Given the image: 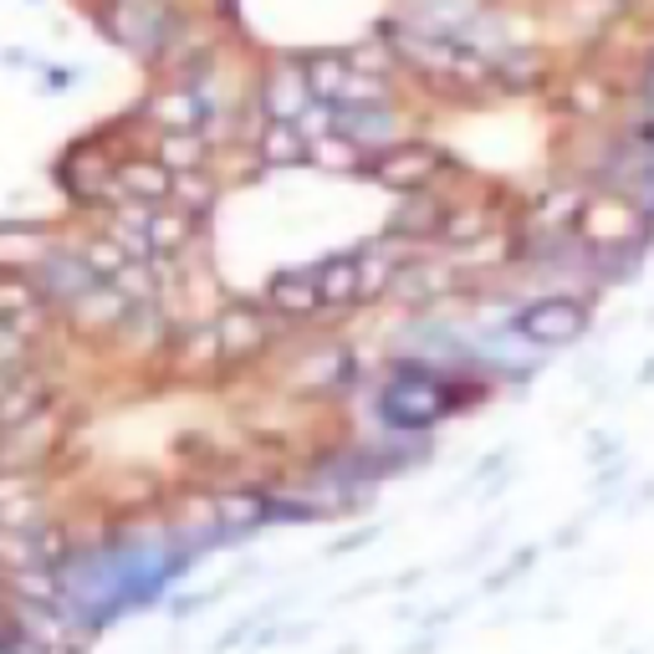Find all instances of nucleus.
I'll use <instances>...</instances> for the list:
<instances>
[{
  "instance_id": "4468645a",
  "label": "nucleus",
  "mask_w": 654,
  "mask_h": 654,
  "mask_svg": "<svg viewBox=\"0 0 654 654\" xmlns=\"http://www.w3.org/2000/svg\"><path fill=\"white\" fill-rule=\"evenodd\" d=\"M307 82H313V98L327 108H342L348 103V88H353V67L338 57H317L307 67Z\"/></svg>"
},
{
  "instance_id": "5701e85b",
  "label": "nucleus",
  "mask_w": 654,
  "mask_h": 654,
  "mask_svg": "<svg viewBox=\"0 0 654 654\" xmlns=\"http://www.w3.org/2000/svg\"><path fill=\"white\" fill-rule=\"evenodd\" d=\"M113 286H119L128 302H154V271L144 267V261H128V267L113 277Z\"/></svg>"
},
{
  "instance_id": "9b49d317",
  "label": "nucleus",
  "mask_w": 654,
  "mask_h": 654,
  "mask_svg": "<svg viewBox=\"0 0 654 654\" xmlns=\"http://www.w3.org/2000/svg\"><path fill=\"white\" fill-rule=\"evenodd\" d=\"M215 517H221L225 532H251L271 517V501L267 490H221L215 496Z\"/></svg>"
},
{
  "instance_id": "412c9836",
  "label": "nucleus",
  "mask_w": 654,
  "mask_h": 654,
  "mask_svg": "<svg viewBox=\"0 0 654 654\" xmlns=\"http://www.w3.org/2000/svg\"><path fill=\"white\" fill-rule=\"evenodd\" d=\"M307 154H313L323 169H353L358 144H348L342 134H327V138H313V144H307Z\"/></svg>"
},
{
  "instance_id": "dca6fc26",
  "label": "nucleus",
  "mask_w": 654,
  "mask_h": 654,
  "mask_svg": "<svg viewBox=\"0 0 654 654\" xmlns=\"http://www.w3.org/2000/svg\"><path fill=\"white\" fill-rule=\"evenodd\" d=\"M200 159H205V144H200L194 128H169V134H164L159 164L169 174H190V169H200Z\"/></svg>"
},
{
  "instance_id": "a211bd4d",
  "label": "nucleus",
  "mask_w": 654,
  "mask_h": 654,
  "mask_svg": "<svg viewBox=\"0 0 654 654\" xmlns=\"http://www.w3.org/2000/svg\"><path fill=\"white\" fill-rule=\"evenodd\" d=\"M169 200H179V210L184 215H205L210 205H215V179L200 174V169H190V174H174V194Z\"/></svg>"
},
{
  "instance_id": "1a4fd4ad",
  "label": "nucleus",
  "mask_w": 654,
  "mask_h": 654,
  "mask_svg": "<svg viewBox=\"0 0 654 654\" xmlns=\"http://www.w3.org/2000/svg\"><path fill=\"white\" fill-rule=\"evenodd\" d=\"M317 292H323V307H348V302H363L358 256H327L323 267H317Z\"/></svg>"
},
{
  "instance_id": "6ab92c4d",
  "label": "nucleus",
  "mask_w": 654,
  "mask_h": 654,
  "mask_svg": "<svg viewBox=\"0 0 654 654\" xmlns=\"http://www.w3.org/2000/svg\"><path fill=\"white\" fill-rule=\"evenodd\" d=\"M149 236H154V251H179V240L190 236V215L179 205H159L149 215Z\"/></svg>"
},
{
  "instance_id": "f03ea898",
  "label": "nucleus",
  "mask_w": 654,
  "mask_h": 654,
  "mask_svg": "<svg viewBox=\"0 0 654 654\" xmlns=\"http://www.w3.org/2000/svg\"><path fill=\"white\" fill-rule=\"evenodd\" d=\"M588 327V307L578 297H542L517 317V338H527L532 348H567L583 338Z\"/></svg>"
},
{
  "instance_id": "6e6552de",
  "label": "nucleus",
  "mask_w": 654,
  "mask_h": 654,
  "mask_svg": "<svg viewBox=\"0 0 654 654\" xmlns=\"http://www.w3.org/2000/svg\"><path fill=\"white\" fill-rule=\"evenodd\" d=\"M313 103H317V98H313L307 72H277L267 82V119L271 123H297Z\"/></svg>"
},
{
  "instance_id": "f3484780",
  "label": "nucleus",
  "mask_w": 654,
  "mask_h": 654,
  "mask_svg": "<svg viewBox=\"0 0 654 654\" xmlns=\"http://www.w3.org/2000/svg\"><path fill=\"white\" fill-rule=\"evenodd\" d=\"M261 154H267V164H302L307 159V134H302L297 123H267Z\"/></svg>"
},
{
  "instance_id": "20e7f679",
  "label": "nucleus",
  "mask_w": 654,
  "mask_h": 654,
  "mask_svg": "<svg viewBox=\"0 0 654 654\" xmlns=\"http://www.w3.org/2000/svg\"><path fill=\"white\" fill-rule=\"evenodd\" d=\"M332 134H342L358 149H379V144H394L399 138V123L384 103H342L332 108Z\"/></svg>"
},
{
  "instance_id": "0eeeda50",
  "label": "nucleus",
  "mask_w": 654,
  "mask_h": 654,
  "mask_svg": "<svg viewBox=\"0 0 654 654\" xmlns=\"http://www.w3.org/2000/svg\"><path fill=\"white\" fill-rule=\"evenodd\" d=\"M267 302L282 317H307L323 307V292H317V271H277L267 286Z\"/></svg>"
},
{
  "instance_id": "aec40b11",
  "label": "nucleus",
  "mask_w": 654,
  "mask_h": 654,
  "mask_svg": "<svg viewBox=\"0 0 654 654\" xmlns=\"http://www.w3.org/2000/svg\"><path fill=\"white\" fill-rule=\"evenodd\" d=\"M358 277H363V297H379L394 286V261L384 251H358Z\"/></svg>"
},
{
  "instance_id": "ddd939ff",
  "label": "nucleus",
  "mask_w": 654,
  "mask_h": 654,
  "mask_svg": "<svg viewBox=\"0 0 654 654\" xmlns=\"http://www.w3.org/2000/svg\"><path fill=\"white\" fill-rule=\"evenodd\" d=\"M46 317V297L36 286L15 282V286H0V323L11 332H36V323Z\"/></svg>"
},
{
  "instance_id": "7ed1b4c3",
  "label": "nucleus",
  "mask_w": 654,
  "mask_h": 654,
  "mask_svg": "<svg viewBox=\"0 0 654 654\" xmlns=\"http://www.w3.org/2000/svg\"><path fill=\"white\" fill-rule=\"evenodd\" d=\"M98 277L82 256H42V267H36V292L46 302H61V307H77V302L98 292Z\"/></svg>"
},
{
  "instance_id": "393cba45",
  "label": "nucleus",
  "mask_w": 654,
  "mask_h": 654,
  "mask_svg": "<svg viewBox=\"0 0 654 654\" xmlns=\"http://www.w3.org/2000/svg\"><path fill=\"white\" fill-rule=\"evenodd\" d=\"M5 394H11V379H0V404H5Z\"/></svg>"
},
{
  "instance_id": "39448f33",
  "label": "nucleus",
  "mask_w": 654,
  "mask_h": 654,
  "mask_svg": "<svg viewBox=\"0 0 654 654\" xmlns=\"http://www.w3.org/2000/svg\"><path fill=\"white\" fill-rule=\"evenodd\" d=\"M435 169H440V154H435V149H425V144H399V149H388L384 159H379L373 174L384 179L388 190L415 194V190H425V184L435 179Z\"/></svg>"
},
{
  "instance_id": "b1692460",
  "label": "nucleus",
  "mask_w": 654,
  "mask_h": 654,
  "mask_svg": "<svg viewBox=\"0 0 654 654\" xmlns=\"http://www.w3.org/2000/svg\"><path fill=\"white\" fill-rule=\"evenodd\" d=\"M0 654H52V644H42L31 629L15 624V619H0Z\"/></svg>"
},
{
  "instance_id": "423d86ee",
  "label": "nucleus",
  "mask_w": 654,
  "mask_h": 654,
  "mask_svg": "<svg viewBox=\"0 0 654 654\" xmlns=\"http://www.w3.org/2000/svg\"><path fill=\"white\" fill-rule=\"evenodd\" d=\"M215 338H221V363L256 358L267 348V317L251 313V307H230V313L215 323Z\"/></svg>"
},
{
  "instance_id": "9d476101",
  "label": "nucleus",
  "mask_w": 654,
  "mask_h": 654,
  "mask_svg": "<svg viewBox=\"0 0 654 654\" xmlns=\"http://www.w3.org/2000/svg\"><path fill=\"white\" fill-rule=\"evenodd\" d=\"M119 190L134 200V205H164L174 194V174L164 164H123L119 169Z\"/></svg>"
},
{
  "instance_id": "f257e3e1",
  "label": "nucleus",
  "mask_w": 654,
  "mask_h": 654,
  "mask_svg": "<svg viewBox=\"0 0 654 654\" xmlns=\"http://www.w3.org/2000/svg\"><path fill=\"white\" fill-rule=\"evenodd\" d=\"M450 409V388L440 384V373H430L425 363H404L384 388V419L394 430H425L430 419H440Z\"/></svg>"
},
{
  "instance_id": "f8f14e48",
  "label": "nucleus",
  "mask_w": 654,
  "mask_h": 654,
  "mask_svg": "<svg viewBox=\"0 0 654 654\" xmlns=\"http://www.w3.org/2000/svg\"><path fill=\"white\" fill-rule=\"evenodd\" d=\"M446 215L450 210L446 205H425V200H415V205H399L394 215H388V236L394 240H430V236H440L446 230Z\"/></svg>"
},
{
  "instance_id": "2eb2a0df",
  "label": "nucleus",
  "mask_w": 654,
  "mask_h": 654,
  "mask_svg": "<svg viewBox=\"0 0 654 654\" xmlns=\"http://www.w3.org/2000/svg\"><path fill=\"white\" fill-rule=\"evenodd\" d=\"M113 31H119L128 46H138V52H154V46H159V21H154V11L144 15V0H123L119 11H113Z\"/></svg>"
},
{
  "instance_id": "4be33fe9",
  "label": "nucleus",
  "mask_w": 654,
  "mask_h": 654,
  "mask_svg": "<svg viewBox=\"0 0 654 654\" xmlns=\"http://www.w3.org/2000/svg\"><path fill=\"white\" fill-rule=\"evenodd\" d=\"M154 113H159L169 128H194V123H200V103H194L184 88L169 92V98H159V103H154Z\"/></svg>"
}]
</instances>
